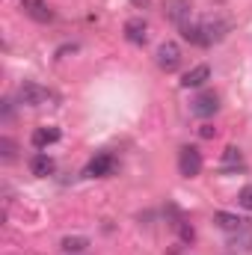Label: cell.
<instances>
[{
	"label": "cell",
	"instance_id": "cell-12",
	"mask_svg": "<svg viewBox=\"0 0 252 255\" xmlns=\"http://www.w3.org/2000/svg\"><path fill=\"white\" fill-rule=\"evenodd\" d=\"M30 139H33V145H36L39 151H45L48 145H54V142L60 139V128H48V125H45V128H36Z\"/></svg>",
	"mask_w": 252,
	"mask_h": 255
},
{
	"label": "cell",
	"instance_id": "cell-10",
	"mask_svg": "<svg viewBox=\"0 0 252 255\" xmlns=\"http://www.w3.org/2000/svg\"><path fill=\"white\" fill-rule=\"evenodd\" d=\"M163 12H166V18H169L172 24L184 27L190 21V0H169V3L163 6Z\"/></svg>",
	"mask_w": 252,
	"mask_h": 255
},
{
	"label": "cell",
	"instance_id": "cell-21",
	"mask_svg": "<svg viewBox=\"0 0 252 255\" xmlns=\"http://www.w3.org/2000/svg\"><path fill=\"white\" fill-rule=\"evenodd\" d=\"M3 119H12V101H3Z\"/></svg>",
	"mask_w": 252,
	"mask_h": 255
},
{
	"label": "cell",
	"instance_id": "cell-4",
	"mask_svg": "<svg viewBox=\"0 0 252 255\" xmlns=\"http://www.w3.org/2000/svg\"><path fill=\"white\" fill-rule=\"evenodd\" d=\"M217 110H220V95H217V92H199V95L190 101V113H193V116L208 119V116H214Z\"/></svg>",
	"mask_w": 252,
	"mask_h": 255
},
{
	"label": "cell",
	"instance_id": "cell-7",
	"mask_svg": "<svg viewBox=\"0 0 252 255\" xmlns=\"http://www.w3.org/2000/svg\"><path fill=\"white\" fill-rule=\"evenodd\" d=\"M113 166H116L113 154L101 151V154H95V157L89 160V166H86V175H89V178H104V175H110V172H113Z\"/></svg>",
	"mask_w": 252,
	"mask_h": 255
},
{
	"label": "cell",
	"instance_id": "cell-2",
	"mask_svg": "<svg viewBox=\"0 0 252 255\" xmlns=\"http://www.w3.org/2000/svg\"><path fill=\"white\" fill-rule=\"evenodd\" d=\"M178 172H181L184 178H196V175L202 172V151H199L196 145H184V148L178 151Z\"/></svg>",
	"mask_w": 252,
	"mask_h": 255
},
{
	"label": "cell",
	"instance_id": "cell-1",
	"mask_svg": "<svg viewBox=\"0 0 252 255\" xmlns=\"http://www.w3.org/2000/svg\"><path fill=\"white\" fill-rule=\"evenodd\" d=\"M181 48L175 45V42H163L160 48H157V54H154V63L160 71H166V74H172V71H178L181 68Z\"/></svg>",
	"mask_w": 252,
	"mask_h": 255
},
{
	"label": "cell",
	"instance_id": "cell-8",
	"mask_svg": "<svg viewBox=\"0 0 252 255\" xmlns=\"http://www.w3.org/2000/svg\"><path fill=\"white\" fill-rule=\"evenodd\" d=\"M54 169H57V163H54V157L48 151H36L30 157V172L36 178H48V175H54Z\"/></svg>",
	"mask_w": 252,
	"mask_h": 255
},
{
	"label": "cell",
	"instance_id": "cell-20",
	"mask_svg": "<svg viewBox=\"0 0 252 255\" xmlns=\"http://www.w3.org/2000/svg\"><path fill=\"white\" fill-rule=\"evenodd\" d=\"M74 51H77V45H63V48H57V57L63 60L65 54H74Z\"/></svg>",
	"mask_w": 252,
	"mask_h": 255
},
{
	"label": "cell",
	"instance_id": "cell-19",
	"mask_svg": "<svg viewBox=\"0 0 252 255\" xmlns=\"http://www.w3.org/2000/svg\"><path fill=\"white\" fill-rule=\"evenodd\" d=\"M199 136H205V139H211V136H217V128H211V125H202V128H199Z\"/></svg>",
	"mask_w": 252,
	"mask_h": 255
},
{
	"label": "cell",
	"instance_id": "cell-13",
	"mask_svg": "<svg viewBox=\"0 0 252 255\" xmlns=\"http://www.w3.org/2000/svg\"><path fill=\"white\" fill-rule=\"evenodd\" d=\"M181 36L187 39L190 45H196V48H211V42H208V36H205V30H202V24H184L181 27Z\"/></svg>",
	"mask_w": 252,
	"mask_h": 255
},
{
	"label": "cell",
	"instance_id": "cell-11",
	"mask_svg": "<svg viewBox=\"0 0 252 255\" xmlns=\"http://www.w3.org/2000/svg\"><path fill=\"white\" fill-rule=\"evenodd\" d=\"M208 80H211V68H208V65H193L187 74L181 77V86H184V89H199V86H205Z\"/></svg>",
	"mask_w": 252,
	"mask_h": 255
},
{
	"label": "cell",
	"instance_id": "cell-15",
	"mask_svg": "<svg viewBox=\"0 0 252 255\" xmlns=\"http://www.w3.org/2000/svg\"><path fill=\"white\" fill-rule=\"evenodd\" d=\"M86 247H89V241H86V238H65V241H63L65 253H83Z\"/></svg>",
	"mask_w": 252,
	"mask_h": 255
},
{
	"label": "cell",
	"instance_id": "cell-17",
	"mask_svg": "<svg viewBox=\"0 0 252 255\" xmlns=\"http://www.w3.org/2000/svg\"><path fill=\"white\" fill-rule=\"evenodd\" d=\"M226 163H232V166H241V148L229 145V148H226Z\"/></svg>",
	"mask_w": 252,
	"mask_h": 255
},
{
	"label": "cell",
	"instance_id": "cell-18",
	"mask_svg": "<svg viewBox=\"0 0 252 255\" xmlns=\"http://www.w3.org/2000/svg\"><path fill=\"white\" fill-rule=\"evenodd\" d=\"M238 202H241V205H244L247 211H252V184H250V187H244V190H241V196H238Z\"/></svg>",
	"mask_w": 252,
	"mask_h": 255
},
{
	"label": "cell",
	"instance_id": "cell-6",
	"mask_svg": "<svg viewBox=\"0 0 252 255\" xmlns=\"http://www.w3.org/2000/svg\"><path fill=\"white\" fill-rule=\"evenodd\" d=\"M125 39L130 45H145L148 42V21L145 18H127L125 21Z\"/></svg>",
	"mask_w": 252,
	"mask_h": 255
},
{
	"label": "cell",
	"instance_id": "cell-16",
	"mask_svg": "<svg viewBox=\"0 0 252 255\" xmlns=\"http://www.w3.org/2000/svg\"><path fill=\"white\" fill-rule=\"evenodd\" d=\"M0 151H3V160H12V157H15V142H12L9 136H3V139H0Z\"/></svg>",
	"mask_w": 252,
	"mask_h": 255
},
{
	"label": "cell",
	"instance_id": "cell-3",
	"mask_svg": "<svg viewBox=\"0 0 252 255\" xmlns=\"http://www.w3.org/2000/svg\"><path fill=\"white\" fill-rule=\"evenodd\" d=\"M18 101H21L24 107H42V104L48 101V89L39 86V83H33V80H24V83L18 86Z\"/></svg>",
	"mask_w": 252,
	"mask_h": 255
},
{
	"label": "cell",
	"instance_id": "cell-14",
	"mask_svg": "<svg viewBox=\"0 0 252 255\" xmlns=\"http://www.w3.org/2000/svg\"><path fill=\"white\" fill-rule=\"evenodd\" d=\"M202 30H205V36H208V42L214 45V42H223L226 39V24L223 21H202Z\"/></svg>",
	"mask_w": 252,
	"mask_h": 255
},
{
	"label": "cell",
	"instance_id": "cell-5",
	"mask_svg": "<svg viewBox=\"0 0 252 255\" xmlns=\"http://www.w3.org/2000/svg\"><path fill=\"white\" fill-rule=\"evenodd\" d=\"M21 9H24L27 18L39 21V24H48L54 18V9L48 6V0H21Z\"/></svg>",
	"mask_w": 252,
	"mask_h": 255
},
{
	"label": "cell",
	"instance_id": "cell-9",
	"mask_svg": "<svg viewBox=\"0 0 252 255\" xmlns=\"http://www.w3.org/2000/svg\"><path fill=\"white\" fill-rule=\"evenodd\" d=\"M214 223H217L223 232H229V235H238V232L247 229V220L238 217V214H229V211H217V214H214Z\"/></svg>",
	"mask_w": 252,
	"mask_h": 255
}]
</instances>
